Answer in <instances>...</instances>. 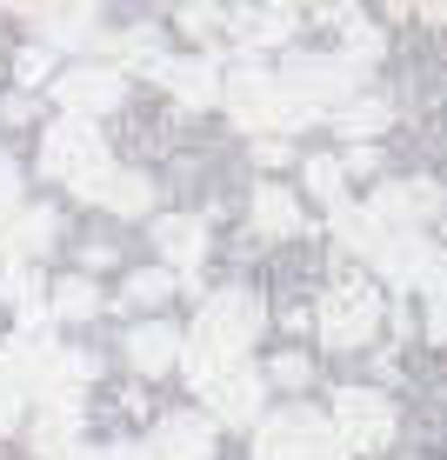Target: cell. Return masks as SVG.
I'll return each instance as SVG.
<instances>
[{"label": "cell", "instance_id": "6da1fadb", "mask_svg": "<svg viewBox=\"0 0 447 460\" xmlns=\"http://www.w3.org/2000/svg\"><path fill=\"white\" fill-rule=\"evenodd\" d=\"M261 327H267L261 294H247V288H214V294H207L201 314H194V334L181 341V367H187V380H194V394L214 374L241 367L247 347L261 341Z\"/></svg>", "mask_w": 447, "mask_h": 460}, {"label": "cell", "instance_id": "7a4b0ae2", "mask_svg": "<svg viewBox=\"0 0 447 460\" xmlns=\"http://www.w3.org/2000/svg\"><path fill=\"white\" fill-rule=\"evenodd\" d=\"M220 101H228V114L241 120L247 134H261V140H281V134H294V127L314 120L294 93H281L274 67H261L254 54L234 60V67H220Z\"/></svg>", "mask_w": 447, "mask_h": 460}, {"label": "cell", "instance_id": "3957f363", "mask_svg": "<svg viewBox=\"0 0 447 460\" xmlns=\"http://www.w3.org/2000/svg\"><path fill=\"white\" fill-rule=\"evenodd\" d=\"M40 173L47 181H67L81 200H101L107 181H114V154H107V140L94 134V120H54L40 140Z\"/></svg>", "mask_w": 447, "mask_h": 460}, {"label": "cell", "instance_id": "277c9868", "mask_svg": "<svg viewBox=\"0 0 447 460\" xmlns=\"http://www.w3.org/2000/svg\"><path fill=\"white\" fill-rule=\"evenodd\" d=\"M274 81H281V93H294L308 114H341L361 93V67L347 54H300V60H287V67H274Z\"/></svg>", "mask_w": 447, "mask_h": 460}, {"label": "cell", "instance_id": "5b68a950", "mask_svg": "<svg viewBox=\"0 0 447 460\" xmlns=\"http://www.w3.org/2000/svg\"><path fill=\"white\" fill-rule=\"evenodd\" d=\"M254 454L261 460H347L334 420L314 414V407H281V414H267L261 434H254Z\"/></svg>", "mask_w": 447, "mask_h": 460}, {"label": "cell", "instance_id": "8992f818", "mask_svg": "<svg viewBox=\"0 0 447 460\" xmlns=\"http://www.w3.org/2000/svg\"><path fill=\"white\" fill-rule=\"evenodd\" d=\"M334 434L347 454H380L394 440V407L374 387H341L334 394Z\"/></svg>", "mask_w": 447, "mask_h": 460}, {"label": "cell", "instance_id": "52a82bcc", "mask_svg": "<svg viewBox=\"0 0 447 460\" xmlns=\"http://www.w3.org/2000/svg\"><path fill=\"white\" fill-rule=\"evenodd\" d=\"M321 334L334 347H361V341H374V327H380V294L367 288V280H334V288L321 294Z\"/></svg>", "mask_w": 447, "mask_h": 460}, {"label": "cell", "instance_id": "ba28073f", "mask_svg": "<svg viewBox=\"0 0 447 460\" xmlns=\"http://www.w3.org/2000/svg\"><path fill=\"white\" fill-rule=\"evenodd\" d=\"M367 214L380 220L388 234H414L421 220H441V187L434 181H380Z\"/></svg>", "mask_w": 447, "mask_h": 460}, {"label": "cell", "instance_id": "9c48e42d", "mask_svg": "<svg viewBox=\"0 0 447 460\" xmlns=\"http://www.w3.org/2000/svg\"><path fill=\"white\" fill-rule=\"evenodd\" d=\"M374 267L394 280V288H434L441 280V267H447V253L434 241H421V234H388V241L374 247Z\"/></svg>", "mask_w": 447, "mask_h": 460}, {"label": "cell", "instance_id": "30bf717a", "mask_svg": "<svg viewBox=\"0 0 447 460\" xmlns=\"http://www.w3.org/2000/svg\"><path fill=\"white\" fill-rule=\"evenodd\" d=\"M261 394H267V380L261 367H228V374H214L201 387V401H207V414H214L220 427H254V414H261Z\"/></svg>", "mask_w": 447, "mask_h": 460}, {"label": "cell", "instance_id": "8fae6325", "mask_svg": "<svg viewBox=\"0 0 447 460\" xmlns=\"http://www.w3.org/2000/svg\"><path fill=\"white\" fill-rule=\"evenodd\" d=\"M54 101L67 107V120H87V114L121 107L127 101V81L114 67H74V74H54Z\"/></svg>", "mask_w": 447, "mask_h": 460}, {"label": "cell", "instance_id": "7c38bea8", "mask_svg": "<svg viewBox=\"0 0 447 460\" xmlns=\"http://www.w3.org/2000/svg\"><path fill=\"white\" fill-rule=\"evenodd\" d=\"M60 234L54 208H0V261H40Z\"/></svg>", "mask_w": 447, "mask_h": 460}, {"label": "cell", "instance_id": "4fadbf2b", "mask_svg": "<svg viewBox=\"0 0 447 460\" xmlns=\"http://www.w3.org/2000/svg\"><path fill=\"white\" fill-rule=\"evenodd\" d=\"M140 460H214V420H201V414H167V420L148 434Z\"/></svg>", "mask_w": 447, "mask_h": 460}, {"label": "cell", "instance_id": "5bb4252c", "mask_svg": "<svg viewBox=\"0 0 447 460\" xmlns=\"http://www.w3.org/2000/svg\"><path fill=\"white\" fill-rule=\"evenodd\" d=\"M154 247L167 253L174 274L194 280V274H201V261H207V227H201L194 214H161V220H154Z\"/></svg>", "mask_w": 447, "mask_h": 460}, {"label": "cell", "instance_id": "9a60e30c", "mask_svg": "<svg viewBox=\"0 0 447 460\" xmlns=\"http://www.w3.org/2000/svg\"><path fill=\"white\" fill-rule=\"evenodd\" d=\"M154 81H161L181 107H214L220 101V67L207 54H194V60H161L154 67Z\"/></svg>", "mask_w": 447, "mask_h": 460}, {"label": "cell", "instance_id": "2e32d148", "mask_svg": "<svg viewBox=\"0 0 447 460\" xmlns=\"http://www.w3.org/2000/svg\"><path fill=\"white\" fill-rule=\"evenodd\" d=\"M74 434H81V394H47L34 414V454L47 460L74 454Z\"/></svg>", "mask_w": 447, "mask_h": 460}, {"label": "cell", "instance_id": "e0dca14e", "mask_svg": "<svg viewBox=\"0 0 447 460\" xmlns=\"http://www.w3.org/2000/svg\"><path fill=\"white\" fill-rule=\"evenodd\" d=\"M34 34H40V47H101V13L94 7H40Z\"/></svg>", "mask_w": 447, "mask_h": 460}, {"label": "cell", "instance_id": "ac0fdd59", "mask_svg": "<svg viewBox=\"0 0 447 460\" xmlns=\"http://www.w3.org/2000/svg\"><path fill=\"white\" fill-rule=\"evenodd\" d=\"M294 21H300L294 7H241V13H228V34L254 54V47H274V40H287V34H294Z\"/></svg>", "mask_w": 447, "mask_h": 460}, {"label": "cell", "instance_id": "d6986e66", "mask_svg": "<svg viewBox=\"0 0 447 460\" xmlns=\"http://www.w3.org/2000/svg\"><path fill=\"white\" fill-rule=\"evenodd\" d=\"M0 300L21 314V327H47V300H40V274L27 261H0Z\"/></svg>", "mask_w": 447, "mask_h": 460}, {"label": "cell", "instance_id": "ffe728a7", "mask_svg": "<svg viewBox=\"0 0 447 460\" xmlns=\"http://www.w3.org/2000/svg\"><path fill=\"white\" fill-rule=\"evenodd\" d=\"M127 360H134L140 374H167L174 360H181V334H174L167 321H148V327H134V334H127Z\"/></svg>", "mask_w": 447, "mask_h": 460}, {"label": "cell", "instance_id": "44dd1931", "mask_svg": "<svg viewBox=\"0 0 447 460\" xmlns=\"http://www.w3.org/2000/svg\"><path fill=\"white\" fill-rule=\"evenodd\" d=\"M161 34H154V27H134V34H121V40H107V60L101 67H114L121 81H127V67H161Z\"/></svg>", "mask_w": 447, "mask_h": 460}, {"label": "cell", "instance_id": "7402d4cb", "mask_svg": "<svg viewBox=\"0 0 447 460\" xmlns=\"http://www.w3.org/2000/svg\"><path fill=\"white\" fill-rule=\"evenodd\" d=\"M254 234H300V200L287 187H254Z\"/></svg>", "mask_w": 447, "mask_h": 460}, {"label": "cell", "instance_id": "603a6c76", "mask_svg": "<svg viewBox=\"0 0 447 460\" xmlns=\"http://www.w3.org/2000/svg\"><path fill=\"white\" fill-rule=\"evenodd\" d=\"M334 234H341V247H347V253H367V261H374V247L388 241V227H380V220L367 214V208H347V200L334 208Z\"/></svg>", "mask_w": 447, "mask_h": 460}, {"label": "cell", "instance_id": "cb8c5ba5", "mask_svg": "<svg viewBox=\"0 0 447 460\" xmlns=\"http://www.w3.org/2000/svg\"><path fill=\"white\" fill-rule=\"evenodd\" d=\"M94 314H101V294H94L81 274L54 280V321H94Z\"/></svg>", "mask_w": 447, "mask_h": 460}, {"label": "cell", "instance_id": "d4e9b609", "mask_svg": "<svg viewBox=\"0 0 447 460\" xmlns=\"http://www.w3.org/2000/svg\"><path fill=\"white\" fill-rule=\"evenodd\" d=\"M148 200H154V181H140V173H114L107 181V194H101V208H114V214H148Z\"/></svg>", "mask_w": 447, "mask_h": 460}, {"label": "cell", "instance_id": "484cf974", "mask_svg": "<svg viewBox=\"0 0 447 460\" xmlns=\"http://www.w3.org/2000/svg\"><path fill=\"white\" fill-rule=\"evenodd\" d=\"M334 127H341L347 140H367V134H380V127H388V101H347L341 114H334Z\"/></svg>", "mask_w": 447, "mask_h": 460}, {"label": "cell", "instance_id": "4316f807", "mask_svg": "<svg viewBox=\"0 0 447 460\" xmlns=\"http://www.w3.org/2000/svg\"><path fill=\"white\" fill-rule=\"evenodd\" d=\"M167 294H174L167 267H140V274H127V300H134V307H161Z\"/></svg>", "mask_w": 447, "mask_h": 460}, {"label": "cell", "instance_id": "83f0119b", "mask_svg": "<svg viewBox=\"0 0 447 460\" xmlns=\"http://www.w3.org/2000/svg\"><path fill=\"white\" fill-rule=\"evenodd\" d=\"M341 181H347L341 161H327V154H314V161H308V187H314L321 200H334V208H341Z\"/></svg>", "mask_w": 447, "mask_h": 460}, {"label": "cell", "instance_id": "f1b7e54d", "mask_svg": "<svg viewBox=\"0 0 447 460\" xmlns=\"http://www.w3.org/2000/svg\"><path fill=\"white\" fill-rule=\"evenodd\" d=\"M174 21H181L187 34H194V40H214L220 27H228V13H220V7H181V13H174Z\"/></svg>", "mask_w": 447, "mask_h": 460}, {"label": "cell", "instance_id": "f546056e", "mask_svg": "<svg viewBox=\"0 0 447 460\" xmlns=\"http://www.w3.org/2000/svg\"><path fill=\"white\" fill-rule=\"evenodd\" d=\"M261 380H274V387H308L314 380V367H308V354H281L274 367H267Z\"/></svg>", "mask_w": 447, "mask_h": 460}, {"label": "cell", "instance_id": "4dcf8cb0", "mask_svg": "<svg viewBox=\"0 0 447 460\" xmlns=\"http://www.w3.org/2000/svg\"><path fill=\"white\" fill-rule=\"evenodd\" d=\"M427 334H434L447 347V267H441V280L427 288Z\"/></svg>", "mask_w": 447, "mask_h": 460}, {"label": "cell", "instance_id": "1f68e13d", "mask_svg": "<svg viewBox=\"0 0 447 460\" xmlns=\"http://www.w3.org/2000/svg\"><path fill=\"white\" fill-rule=\"evenodd\" d=\"M47 74H54V54H47V47H27V54H21V81H27V87H40Z\"/></svg>", "mask_w": 447, "mask_h": 460}, {"label": "cell", "instance_id": "d6a6232c", "mask_svg": "<svg viewBox=\"0 0 447 460\" xmlns=\"http://www.w3.org/2000/svg\"><path fill=\"white\" fill-rule=\"evenodd\" d=\"M0 208H21V167L0 154Z\"/></svg>", "mask_w": 447, "mask_h": 460}, {"label": "cell", "instance_id": "836d02e7", "mask_svg": "<svg viewBox=\"0 0 447 460\" xmlns=\"http://www.w3.org/2000/svg\"><path fill=\"white\" fill-rule=\"evenodd\" d=\"M254 161H261V167H281V161H287V140H254Z\"/></svg>", "mask_w": 447, "mask_h": 460}, {"label": "cell", "instance_id": "e575fe53", "mask_svg": "<svg viewBox=\"0 0 447 460\" xmlns=\"http://www.w3.org/2000/svg\"><path fill=\"white\" fill-rule=\"evenodd\" d=\"M60 460H121L114 447H74V454H60Z\"/></svg>", "mask_w": 447, "mask_h": 460}]
</instances>
